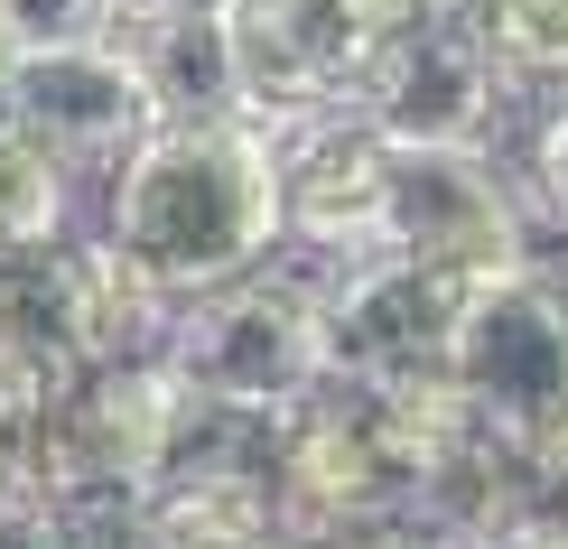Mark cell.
<instances>
[{
    "label": "cell",
    "instance_id": "16",
    "mask_svg": "<svg viewBox=\"0 0 568 549\" xmlns=\"http://www.w3.org/2000/svg\"><path fill=\"white\" fill-rule=\"evenodd\" d=\"M0 540H57L47 531V494H38V475H29V447L0 428Z\"/></svg>",
    "mask_w": 568,
    "mask_h": 549
},
{
    "label": "cell",
    "instance_id": "20",
    "mask_svg": "<svg viewBox=\"0 0 568 549\" xmlns=\"http://www.w3.org/2000/svg\"><path fill=\"white\" fill-rule=\"evenodd\" d=\"M19 47H29V19H19L10 0H0V75H10V65H19Z\"/></svg>",
    "mask_w": 568,
    "mask_h": 549
},
{
    "label": "cell",
    "instance_id": "1",
    "mask_svg": "<svg viewBox=\"0 0 568 549\" xmlns=\"http://www.w3.org/2000/svg\"><path fill=\"white\" fill-rule=\"evenodd\" d=\"M103 177V233L150 261L178 298L280 261V140L243 112L150 122Z\"/></svg>",
    "mask_w": 568,
    "mask_h": 549
},
{
    "label": "cell",
    "instance_id": "6",
    "mask_svg": "<svg viewBox=\"0 0 568 549\" xmlns=\"http://www.w3.org/2000/svg\"><path fill=\"white\" fill-rule=\"evenodd\" d=\"M233 65V112L290 140L326 112H354V84L373 65V38L354 0H233L215 19Z\"/></svg>",
    "mask_w": 568,
    "mask_h": 549
},
{
    "label": "cell",
    "instance_id": "7",
    "mask_svg": "<svg viewBox=\"0 0 568 549\" xmlns=\"http://www.w3.org/2000/svg\"><path fill=\"white\" fill-rule=\"evenodd\" d=\"M0 112L19 131H38L75 177L112 169L140 131L159 122L150 103V65L122 29H75V38H29L19 65L0 75Z\"/></svg>",
    "mask_w": 568,
    "mask_h": 549
},
{
    "label": "cell",
    "instance_id": "9",
    "mask_svg": "<svg viewBox=\"0 0 568 549\" xmlns=\"http://www.w3.org/2000/svg\"><path fill=\"white\" fill-rule=\"evenodd\" d=\"M466 279L429 271V261L373 243L354 261H326L317 279V326H326V373L336 382H400L447 364V336H457Z\"/></svg>",
    "mask_w": 568,
    "mask_h": 549
},
{
    "label": "cell",
    "instance_id": "3",
    "mask_svg": "<svg viewBox=\"0 0 568 549\" xmlns=\"http://www.w3.org/2000/svg\"><path fill=\"white\" fill-rule=\"evenodd\" d=\"M159 354L196 382L205 410H233V419L280 428L326 382L317 279H290V271H271V261H252V271L215 279V289H186Z\"/></svg>",
    "mask_w": 568,
    "mask_h": 549
},
{
    "label": "cell",
    "instance_id": "10",
    "mask_svg": "<svg viewBox=\"0 0 568 549\" xmlns=\"http://www.w3.org/2000/svg\"><path fill=\"white\" fill-rule=\"evenodd\" d=\"M383 177L392 150L364 131V112H326L280 140V243L307 261H354L383 243Z\"/></svg>",
    "mask_w": 568,
    "mask_h": 549
},
{
    "label": "cell",
    "instance_id": "18",
    "mask_svg": "<svg viewBox=\"0 0 568 549\" xmlns=\"http://www.w3.org/2000/svg\"><path fill=\"white\" fill-rule=\"evenodd\" d=\"M29 19V38H75V29H112V0H10Z\"/></svg>",
    "mask_w": 568,
    "mask_h": 549
},
{
    "label": "cell",
    "instance_id": "13",
    "mask_svg": "<svg viewBox=\"0 0 568 549\" xmlns=\"http://www.w3.org/2000/svg\"><path fill=\"white\" fill-rule=\"evenodd\" d=\"M65 233H75V169L0 112V252L65 243Z\"/></svg>",
    "mask_w": 568,
    "mask_h": 549
},
{
    "label": "cell",
    "instance_id": "8",
    "mask_svg": "<svg viewBox=\"0 0 568 549\" xmlns=\"http://www.w3.org/2000/svg\"><path fill=\"white\" fill-rule=\"evenodd\" d=\"M383 150H392V140H383ZM383 243L476 289V279L531 261L523 186L494 169V150H392V177H383Z\"/></svg>",
    "mask_w": 568,
    "mask_h": 549
},
{
    "label": "cell",
    "instance_id": "17",
    "mask_svg": "<svg viewBox=\"0 0 568 549\" xmlns=\"http://www.w3.org/2000/svg\"><path fill=\"white\" fill-rule=\"evenodd\" d=\"M523 169H531V205L550 214V224H568V93H559L550 112H540V131H531V159H523Z\"/></svg>",
    "mask_w": 568,
    "mask_h": 549
},
{
    "label": "cell",
    "instance_id": "14",
    "mask_svg": "<svg viewBox=\"0 0 568 549\" xmlns=\"http://www.w3.org/2000/svg\"><path fill=\"white\" fill-rule=\"evenodd\" d=\"M84 382V354L65 336H38V326H0V428L29 438V428L57 410L65 392Z\"/></svg>",
    "mask_w": 568,
    "mask_h": 549
},
{
    "label": "cell",
    "instance_id": "5",
    "mask_svg": "<svg viewBox=\"0 0 568 549\" xmlns=\"http://www.w3.org/2000/svg\"><path fill=\"white\" fill-rule=\"evenodd\" d=\"M513 84L523 75L494 57L485 19L457 0V10H429L419 29L373 47L364 84H354V112L392 150H494V131L513 112Z\"/></svg>",
    "mask_w": 568,
    "mask_h": 549
},
{
    "label": "cell",
    "instance_id": "11",
    "mask_svg": "<svg viewBox=\"0 0 568 549\" xmlns=\"http://www.w3.org/2000/svg\"><path fill=\"white\" fill-rule=\"evenodd\" d=\"M178 317V289L131 261L112 233H65L57 243V326L84 364H122V354H159Z\"/></svg>",
    "mask_w": 568,
    "mask_h": 549
},
{
    "label": "cell",
    "instance_id": "19",
    "mask_svg": "<svg viewBox=\"0 0 568 549\" xmlns=\"http://www.w3.org/2000/svg\"><path fill=\"white\" fill-rule=\"evenodd\" d=\"M233 0H112V29H186V19H224Z\"/></svg>",
    "mask_w": 568,
    "mask_h": 549
},
{
    "label": "cell",
    "instance_id": "4",
    "mask_svg": "<svg viewBox=\"0 0 568 549\" xmlns=\"http://www.w3.org/2000/svg\"><path fill=\"white\" fill-rule=\"evenodd\" d=\"M271 485H280V531H392V521H410L419 457L373 382L326 373L271 428Z\"/></svg>",
    "mask_w": 568,
    "mask_h": 549
},
{
    "label": "cell",
    "instance_id": "2",
    "mask_svg": "<svg viewBox=\"0 0 568 549\" xmlns=\"http://www.w3.org/2000/svg\"><path fill=\"white\" fill-rule=\"evenodd\" d=\"M447 373L466 382L485 428H504L540 466V504L559 512L568 494V279L540 271V261L476 279L457 307V336H447Z\"/></svg>",
    "mask_w": 568,
    "mask_h": 549
},
{
    "label": "cell",
    "instance_id": "15",
    "mask_svg": "<svg viewBox=\"0 0 568 549\" xmlns=\"http://www.w3.org/2000/svg\"><path fill=\"white\" fill-rule=\"evenodd\" d=\"M523 84H568V0H466Z\"/></svg>",
    "mask_w": 568,
    "mask_h": 549
},
{
    "label": "cell",
    "instance_id": "21",
    "mask_svg": "<svg viewBox=\"0 0 568 549\" xmlns=\"http://www.w3.org/2000/svg\"><path fill=\"white\" fill-rule=\"evenodd\" d=\"M550 540H568V494H559V512H550Z\"/></svg>",
    "mask_w": 568,
    "mask_h": 549
},
{
    "label": "cell",
    "instance_id": "12",
    "mask_svg": "<svg viewBox=\"0 0 568 549\" xmlns=\"http://www.w3.org/2000/svg\"><path fill=\"white\" fill-rule=\"evenodd\" d=\"M131 540H280V485L271 457H178L169 475L140 485Z\"/></svg>",
    "mask_w": 568,
    "mask_h": 549
}]
</instances>
